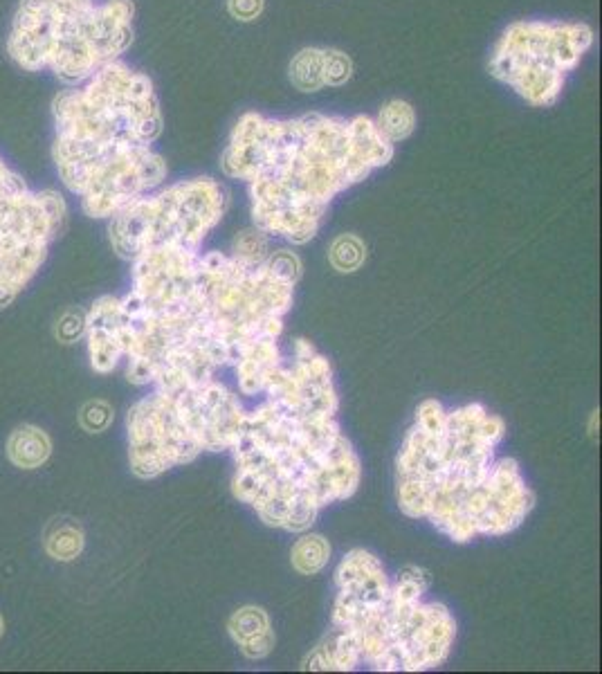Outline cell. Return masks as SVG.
Listing matches in <instances>:
<instances>
[{
    "mask_svg": "<svg viewBox=\"0 0 602 674\" xmlns=\"http://www.w3.org/2000/svg\"><path fill=\"white\" fill-rule=\"evenodd\" d=\"M589 23L562 18L513 21L492 45L490 77L508 86L533 108L558 104L567 81L594 48Z\"/></svg>",
    "mask_w": 602,
    "mask_h": 674,
    "instance_id": "obj_9",
    "label": "cell"
},
{
    "mask_svg": "<svg viewBox=\"0 0 602 674\" xmlns=\"http://www.w3.org/2000/svg\"><path fill=\"white\" fill-rule=\"evenodd\" d=\"M263 394L266 400L306 416H337L340 407L331 362L308 340L293 342V355L281 358Z\"/></svg>",
    "mask_w": 602,
    "mask_h": 674,
    "instance_id": "obj_12",
    "label": "cell"
},
{
    "mask_svg": "<svg viewBox=\"0 0 602 674\" xmlns=\"http://www.w3.org/2000/svg\"><path fill=\"white\" fill-rule=\"evenodd\" d=\"M84 337L90 367L97 373H111L124 360L120 331V297H102L84 317Z\"/></svg>",
    "mask_w": 602,
    "mask_h": 674,
    "instance_id": "obj_14",
    "label": "cell"
},
{
    "mask_svg": "<svg viewBox=\"0 0 602 674\" xmlns=\"http://www.w3.org/2000/svg\"><path fill=\"white\" fill-rule=\"evenodd\" d=\"M335 585L337 596L333 605V630L344 632L355 641V636L385 607L391 578L382 567L380 558L371 551L353 549L344 555L340 567H337Z\"/></svg>",
    "mask_w": 602,
    "mask_h": 674,
    "instance_id": "obj_13",
    "label": "cell"
},
{
    "mask_svg": "<svg viewBox=\"0 0 602 674\" xmlns=\"http://www.w3.org/2000/svg\"><path fill=\"white\" fill-rule=\"evenodd\" d=\"M243 418L239 396L216 378L185 389H151L126 414L131 470L155 479L203 452L232 450Z\"/></svg>",
    "mask_w": 602,
    "mask_h": 674,
    "instance_id": "obj_6",
    "label": "cell"
},
{
    "mask_svg": "<svg viewBox=\"0 0 602 674\" xmlns=\"http://www.w3.org/2000/svg\"><path fill=\"white\" fill-rule=\"evenodd\" d=\"M263 7H266V0H227V9H230V14L236 18V21H243V23L257 21V18L263 14Z\"/></svg>",
    "mask_w": 602,
    "mask_h": 674,
    "instance_id": "obj_26",
    "label": "cell"
},
{
    "mask_svg": "<svg viewBox=\"0 0 602 674\" xmlns=\"http://www.w3.org/2000/svg\"><path fill=\"white\" fill-rule=\"evenodd\" d=\"M232 641L239 645V650L252 661L266 659L275 648V632H272L270 616L261 607H241L236 609L230 618Z\"/></svg>",
    "mask_w": 602,
    "mask_h": 674,
    "instance_id": "obj_15",
    "label": "cell"
},
{
    "mask_svg": "<svg viewBox=\"0 0 602 674\" xmlns=\"http://www.w3.org/2000/svg\"><path fill=\"white\" fill-rule=\"evenodd\" d=\"M373 122H376L378 131L396 147V144L405 142L416 131V111L405 99H391V102L380 106Z\"/></svg>",
    "mask_w": 602,
    "mask_h": 674,
    "instance_id": "obj_19",
    "label": "cell"
},
{
    "mask_svg": "<svg viewBox=\"0 0 602 674\" xmlns=\"http://www.w3.org/2000/svg\"><path fill=\"white\" fill-rule=\"evenodd\" d=\"M288 77L301 93H319L326 88L324 48L299 50L288 66Z\"/></svg>",
    "mask_w": 602,
    "mask_h": 674,
    "instance_id": "obj_18",
    "label": "cell"
},
{
    "mask_svg": "<svg viewBox=\"0 0 602 674\" xmlns=\"http://www.w3.org/2000/svg\"><path fill=\"white\" fill-rule=\"evenodd\" d=\"M270 239L272 236L261 232L259 227H250V230H243L236 234V239L232 241L230 254L234 259L250 263V266H259V263H263L270 257V252H272Z\"/></svg>",
    "mask_w": 602,
    "mask_h": 674,
    "instance_id": "obj_21",
    "label": "cell"
},
{
    "mask_svg": "<svg viewBox=\"0 0 602 674\" xmlns=\"http://www.w3.org/2000/svg\"><path fill=\"white\" fill-rule=\"evenodd\" d=\"M364 259H367V248L355 234H342L337 236L331 245V263L335 270L340 272H355Z\"/></svg>",
    "mask_w": 602,
    "mask_h": 674,
    "instance_id": "obj_22",
    "label": "cell"
},
{
    "mask_svg": "<svg viewBox=\"0 0 602 674\" xmlns=\"http://www.w3.org/2000/svg\"><path fill=\"white\" fill-rule=\"evenodd\" d=\"M299 277L301 261L290 250H272L259 266L234 259L230 252H200V313L218 346L232 358V367L250 344L279 340Z\"/></svg>",
    "mask_w": 602,
    "mask_h": 674,
    "instance_id": "obj_7",
    "label": "cell"
},
{
    "mask_svg": "<svg viewBox=\"0 0 602 674\" xmlns=\"http://www.w3.org/2000/svg\"><path fill=\"white\" fill-rule=\"evenodd\" d=\"M133 0H21L7 34V54L25 72H50L84 84L133 43Z\"/></svg>",
    "mask_w": 602,
    "mask_h": 674,
    "instance_id": "obj_5",
    "label": "cell"
},
{
    "mask_svg": "<svg viewBox=\"0 0 602 674\" xmlns=\"http://www.w3.org/2000/svg\"><path fill=\"white\" fill-rule=\"evenodd\" d=\"M52 160L90 218H113L167 180V160L153 144L164 115L153 81L113 61L52 102Z\"/></svg>",
    "mask_w": 602,
    "mask_h": 674,
    "instance_id": "obj_2",
    "label": "cell"
},
{
    "mask_svg": "<svg viewBox=\"0 0 602 674\" xmlns=\"http://www.w3.org/2000/svg\"><path fill=\"white\" fill-rule=\"evenodd\" d=\"M81 423H84V427L90 432L104 430V427L111 423V407L106 403H99V400L97 403H90L84 409V414H81Z\"/></svg>",
    "mask_w": 602,
    "mask_h": 674,
    "instance_id": "obj_25",
    "label": "cell"
},
{
    "mask_svg": "<svg viewBox=\"0 0 602 674\" xmlns=\"http://www.w3.org/2000/svg\"><path fill=\"white\" fill-rule=\"evenodd\" d=\"M324 68H326V86L340 88L353 77V61L346 52L335 48H324Z\"/></svg>",
    "mask_w": 602,
    "mask_h": 674,
    "instance_id": "obj_24",
    "label": "cell"
},
{
    "mask_svg": "<svg viewBox=\"0 0 602 674\" xmlns=\"http://www.w3.org/2000/svg\"><path fill=\"white\" fill-rule=\"evenodd\" d=\"M596 430H598V412L591 414V425H589V434L591 436H596Z\"/></svg>",
    "mask_w": 602,
    "mask_h": 674,
    "instance_id": "obj_27",
    "label": "cell"
},
{
    "mask_svg": "<svg viewBox=\"0 0 602 674\" xmlns=\"http://www.w3.org/2000/svg\"><path fill=\"white\" fill-rule=\"evenodd\" d=\"M430 576L407 567L391 580L382 612L355 636L360 661L378 672H423L439 668L454 648L456 623L441 603H425Z\"/></svg>",
    "mask_w": 602,
    "mask_h": 674,
    "instance_id": "obj_8",
    "label": "cell"
},
{
    "mask_svg": "<svg viewBox=\"0 0 602 674\" xmlns=\"http://www.w3.org/2000/svg\"><path fill=\"white\" fill-rule=\"evenodd\" d=\"M232 490L268 526L304 533L360 486L362 463L335 416L295 414L272 400L245 412L232 445Z\"/></svg>",
    "mask_w": 602,
    "mask_h": 674,
    "instance_id": "obj_4",
    "label": "cell"
},
{
    "mask_svg": "<svg viewBox=\"0 0 602 674\" xmlns=\"http://www.w3.org/2000/svg\"><path fill=\"white\" fill-rule=\"evenodd\" d=\"M84 549V533L72 524H61L48 537V553L54 560H75Z\"/></svg>",
    "mask_w": 602,
    "mask_h": 674,
    "instance_id": "obj_23",
    "label": "cell"
},
{
    "mask_svg": "<svg viewBox=\"0 0 602 674\" xmlns=\"http://www.w3.org/2000/svg\"><path fill=\"white\" fill-rule=\"evenodd\" d=\"M7 454L14 466L23 470L41 468L52 454L50 436L34 425L16 427L7 441Z\"/></svg>",
    "mask_w": 602,
    "mask_h": 674,
    "instance_id": "obj_17",
    "label": "cell"
},
{
    "mask_svg": "<svg viewBox=\"0 0 602 674\" xmlns=\"http://www.w3.org/2000/svg\"><path fill=\"white\" fill-rule=\"evenodd\" d=\"M293 567L304 573V576H315V573L322 571L328 558H331V544H328L322 535H304L301 540L295 542L293 553Z\"/></svg>",
    "mask_w": 602,
    "mask_h": 674,
    "instance_id": "obj_20",
    "label": "cell"
},
{
    "mask_svg": "<svg viewBox=\"0 0 602 674\" xmlns=\"http://www.w3.org/2000/svg\"><path fill=\"white\" fill-rule=\"evenodd\" d=\"M504 436V418L479 403L448 412L423 400L396 457L400 510L459 544L504 535L519 502L513 475L495 457Z\"/></svg>",
    "mask_w": 602,
    "mask_h": 674,
    "instance_id": "obj_3",
    "label": "cell"
},
{
    "mask_svg": "<svg viewBox=\"0 0 602 674\" xmlns=\"http://www.w3.org/2000/svg\"><path fill=\"white\" fill-rule=\"evenodd\" d=\"M281 358L284 355H281L277 340H259L250 344L234 364L236 382H239L241 394L248 398L263 394L266 382L279 367Z\"/></svg>",
    "mask_w": 602,
    "mask_h": 674,
    "instance_id": "obj_16",
    "label": "cell"
},
{
    "mask_svg": "<svg viewBox=\"0 0 602 674\" xmlns=\"http://www.w3.org/2000/svg\"><path fill=\"white\" fill-rule=\"evenodd\" d=\"M66 216L59 191L32 189L0 158V308L36 277Z\"/></svg>",
    "mask_w": 602,
    "mask_h": 674,
    "instance_id": "obj_11",
    "label": "cell"
},
{
    "mask_svg": "<svg viewBox=\"0 0 602 674\" xmlns=\"http://www.w3.org/2000/svg\"><path fill=\"white\" fill-rule=\"evenodd\" d=\"M396 147L369 115L266 117L243 113L221 156L243 180L254 227L293 245L313 241L333 200L394 160Z\"/></svg>",
    "mask_w": 602,
    "mask_h": 674,
    "instance_id": "obj_1",
    "label": "cell"
},
{
    "mask_svg": "<svg viewBox=\"0 0 602 674\" xmlns=\"http://www.w3.org/2000/svg\"><path fill=\"white\" fill-rule=\"evenodd\" d=\"M0 627H3V625H0Z\"/></svg>",
    "mask_w": 602,
    "mask_h": 674,
    "instance_id": "obj_28",
    "label": "cell"
},
{
    "mask_svg": "<svg viewBox=\"0 0 602 674\" xmlns=\"http://www.w3.org/2000/svg\"><path fill=\"white\" fill-rule=\"evenodd\" d=\"M227 191L214 178H189L158 187L108 218V239L117 257L133 261L160 248L200 250L221 225Z\"/></svg>",
    "mask_w": 602,
    "mask_h": 674,
    "instance_id": "obj_10",
    "label": "cell"
}]
</instances>
